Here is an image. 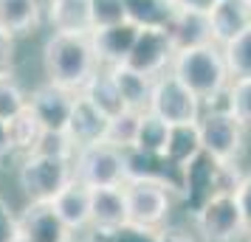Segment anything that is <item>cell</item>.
I'll return each mask as SVG.
<instances>
[{
    "instance_id": "obj_1",
    "label": "cell",
    "mask_w": 251,
    "mask_h": 242,
    "mask_svg": "<svg viewBox=\"0 0 251 242\" xmlns=\"http://www.w3.org/2000/svg\"><path fill=\"white\" fill-rule=\"evenodd\" d=\"M46 70L51 85H59L65 90H82L85 82L96 70V54L91 40L82 34H54L46 43Z\"/></svg>"
},
{
    "instance_id": "obj_2",
    "label": "cell",
    "mask_w": 251,
    "mask_h": 242,
    "mask_svg": "<svg viewBox=\"0 0 251 242\" xmlns=\"http://www.w3.org/2000/svg\"><path fill=\"white\" fill-rule=\"evenodd\" d=\"M172 76L181 82L183 88H189L201 102H215L223 93L228 79L223 51H217L215 43L178 51L172 57Z\"/></svg>"
},
{
    "instance_id": "obj_3",
    "label": "cell",
    "mask_w": 251,
    "mask_h": 242,
    "mask_svg": "<svg viewBox=\"0 0 251 242\" xmlns=\"http://www.w3.org/2000/svg\"><path fill=\"white\" fill-rule=\"evenodd\" d=\"M17 177L20 189L31 197V203H51L74 180V158L28 152Z\"/></svg>"
},
{
    "instance_id": "obj_4",
    "label": "cell",
    "mask_w": 251,
    "mask_h": 242,
    "mask_svg": "<svg viewBox=\"0 0 251 242\" xmlns=\"http://www.w3.org/2000/svg\"><path fill=\"white\" fill-rule=\"evenodd\" d=\"M74 180L88 189L125 183V152L110 144H91L74 152Z\"/></svg>"
},
{
    "instance_id": "obj_5",
    "label": "cell",
    "mask_w": 251,
    "mask_h": 242,
    "mask_svg": "<svg viewBox=\"0 0 251 242\" xmlns=\"http://www.w3.org/2000/svg\"><path fill=\"white\" fill-rule=\"evenodd\" d=\"M150 113H155L170 127L178 124H195L201 118V99L189 88H183L175 76H158L152 82L150 96Z\"/></svg>"
},
{
    "instance_id": "obj_6",
    "label": "cell",
    "mask_w": 251,
    "mask_h": 242,
    "mask_svg": "<svg viewBox=\"0 0 251 242\" xmlns=\"http://www.w3.org/2000/svg\"><path fill=\"white\" fill-rule=\"evenodd\" d=\"M195 225L203 234L206 242H234L246 231L243 214L234 195L217 192L195 211Z\"/></svg>"
},
{
    "instance_id": "obj_7",
    "label": "cell",
    "mask_w": 251,
    "mask_h": 242,
    "mask_svg": "<svg viewBox=\"0 0 251 242\" xmlns=\"http://www.w3.org/2000/svg\"><path fill=\"white\" fill-rule=\"evenodd\" d=\"M201 147L217 163H231L243 147V124L228 110H209L198 118Z\"/></svg>"
},
{
    "instance_id": "obj_8",
    "label": "cell",
    "mask_w": 251,
    "mask_h": 242,
    "mask_svg": "<svg viewBox=\"0 0 251 242\" xmlns=\"http://www.w3.org/2000/svg\"><path fill=\"white\" fill-rule=\"evenodd\" d=\"M127 222L141 228H155L170 211V192L152 180H125Z\"/></svg>"
},
{
    "instance_id": "obj_9",
    "label": "cell",
    "mask_w": 251,
    "mask_h": 242,
    "mask_svg": "<svg viewBox=\"0 0 251 242\" xmlns=\"http://www.w3.org/2000/svg\"><path fill=\"white\" fill-rule=\"evenodd\" d=\"M172 57H175V48H172L170 34L164 28H138L133 51L122 65L152 79V76H161V70L172 62Z\"/></svg>"
},
{
    "instance_id": "obj_10",
    "label": "cell",
    "mask_w": 251,
    "mask_h": 242,
    "mask_svg": "<svg viewBox=\"0 0 251 242\" xmlns=\"http://www.w3.org/2000/svg\"><path fill=\"white\" fill-rule=\"evenodd\" d=\"M74 102L76 96L59 85H43L31 93L28 99V110L37 115L43 132H65L71 121V113H74Z\"/></svg>"
},
{
    "instance_id": "obj_11",
    "label": "cell",
    "mask_w": 251,
    "mask_h": 242,
    "mask_svg": "<svg viewBox=\"0 0 251 242\" xmlns=\"http://www.w3.org/2000/svg\"><path fill=\"white\" fill-rule=\"evenodd\" d=\"M17 234L28 242H71V228L51 203H31L17 217Z\"/></svg>"
},
{
    "instance_id": "obj_12",
    "label": "cell",
    "mask_w": 251,
    "mask_h": 242,
    "mask_svg": "<svg viewBox=\"0 0 251 242\" xmlns=\"http://www.w3.org/2000/svg\"><path fill=\"white\" fill-rule=\"evenodd\" d=\"M136 37H138V25L130 23V20H122V23H116V25L91 31L88 40H91V48H93V54H96V62L122 65L130 57Z\"/></svg>"
},
{
    "instance_id": "obj_13",
    "label": "cell",
    "mask_w": 251,
    "mask_h": 242,
    "mask_svg": "<svg viewBox=\"0 0 251 242\" xmlns=\"http://www.w3.org/2000/svg\"><path fill=\"white\" fill-rule=\"evenodd\" d=\"M127 222L125 186H99L91 189V225L99 234L110 237Z\"/></svg>"
},
{
    "instance_id": "obj_14",
    "label": "cell",
    "mask_w": 251,
    "mask_h": 242,
    "mask_svg": "<svg viewBox=\"0 0 251 242\" xmlns=\"http://www.w3.org/2000/svg\"><path fill=\"white\" fill-rule=\"evenodd\" d=\"M164 31L170 34V43L175 48V54L178 51H186V48H201V45H212L215 43L209 14H201V12L175 9L170 17V23L164 25Z\"/></svg>"
},
{
    "instance_id": "obj_15",
    "label": "cell",
    "mask_w": 251,
    "mask_h": 242,
    "mask_svg": "<svg viewBox=\"0 0 251 242\" xmlns=\"http://www.w3.org/2000/svg\"><path fill=\"white\" fill-rule=\"evenodd\" d=\"M104 127H107V115L102 110H96L85 96H76L74 102V113H71V121L65 127V135L68 141L79 150V147H91V144H99L104 135Z\"/></svg>"
},
{
    "instance_id": "obj_16",
    "label": "cell",
    "mask_w": 251,
    "mask_h": 242,
    "mask_svg": "<svg viewBox=\"0 0 251 242\" xmlns=\"http://www.w3.org/2000/svg\"><path fill=\"white\" fill-rule=\"evenodd\" d=\"M209 23H212L215 43L226 45L228 40H234L246 28H251V6L246 0H220L209 12Z\"/></svg>"
},
{
    "instance_id": "obj_17",
    "label": "cell",
    "mask_w": 251,
    "mask_h": 242,
    "mask_svg": "<svg viewBox=\"0 0 251 242\" xmlns=\"http://www.w3.org/2000/svg\"><path fill=\"white\" fill-rule=\"evenodd\" d=\"M48 17L57 34L91 37V0H48Z\"/></svg>"
},
{
    "instance_id": "obj_18",
    "label": "cell",
    "mask_w": 251,
    "mask_h": 242,
    "mask_svg": "<svg viewBox=\"0 0 251 242\" xmlns=\"http://www.w3.org/2000/svg\"><path fill=\"white\" fill-rule=\"evenodd\" d=\"M51 206H54L59 220H62L71 231H79L91 222V189L82 186L79 180H71V183L51 200Z\"/></svg>"
},
{
    "instance_id": "obj_19",
    "label": "cell",
    "mask_w": 251,
    "mask_h": 242,
    "mask_svg": "<svg viewBox=\"0 0 251 242\" xmlns=\"http://www.w3.org/2000/svg\"><path fill=\"white\" fill-rule=\"evenodd\" d=\"M110 76H113L116 90L125 102V110H136V113L150 110V96H152V79L150 76L127 68V65H110Z\"/></svg>"
},
{
    "instance_id": "obj_20",
    "label": "cell",
    "mask_w": 251,
    "mask_h": 242,
    "mask_svg": "<svg viewBox=\"0 0 251 242\" xmlns=\"http://www.w3.org/2000/svg\"><path fill=\"white\" fill-rule=\"evenodd\" d=\"M82 96H85L96 110H102L107 118L125 110V102H122V96H119V90H116L110 68L107 70H93V76L85 82V88H82Z\"/></svg>"
},
{
    "instance_id": "obj_21",
    "label": "cell",
    "mask_w": 251,
    "mask_h": 242,
    "mask_svg": "<svg viewBox=\"0 0 251 242\" xmlns=\"http://www.w3.org/2000/svg\"><path fill=\"white\" fill-rule=\"evenodd\" d=\"M203 152L201 147V132H198V121L195 124H178L170 127V138H167V150L164 155L170 158L175 166H189V163Z\"/></svg>"
},
{
    "instance_id": "obj_22",
    "label": "cell",
    "mask_w": 251,
    "mask_h": 242,
    "mask_svg": "<svg viewBox=\"0 0 251 242\" xmlns=\"http://www.w3.org/2000/svg\"><path fill=\"white\" fill-rule=\"evenodd\" d=\"M167 138H170V124L161 121L155 113L144 110L138 115V130H136V138H133L130 150L144 152V155H164Z\"/></svg>"
},
{
    "instance_id": "obj_23",
    "label": "cell",
    "mask_w": 251,
    "mask_h": 242,
    "mask_svg": "<svg viewBox=\"0 0 251 242\" xmlns=\"http://www.w3.org/2000/svg\"><path fill=\"white\" fill-rule=\"evenodd\" d=\"M40 20L37 0H0V31L9 37L31 31Z\"/></svg>"
},
{
    "instance_id": "obj_24",
    "label": "cell",
    "mask_w": 251,
    "mask_h": 242,
    "mask_svg": "<svg viewBox=\"0 0 251 242\" xmlns=\"http://www.w3.org/2000/svg\"><path fill=\"white\" fill-rule=\"evenodd\" d=\"M125 6L127 20L138 28H164L175 12L172 0H125Z\"/></svg>"
},
{
    "instance_id": "obj_25",
    "label": "cell",
    "mask_w": 251,
    "mask_h": 242,
    "mask_svg": "<svg viewBox=\"0 0 251 242\" xmlns=\"http://www.w3.org/2000/svg\"><path fill=\"white\" fill-rule=\"evenodd\" d=\"M223 62H226L228 76L234 79H251V28L223 45Z\"/></svg>"
},
{
    "instance_id": "obj_26",
    "label": "cell",
    "mask_w": 251,
    "mask_h": 242,
    "mask_svg": "<svg viewBox=\"0 0 251 242\" xmlns=\"http://www.w3.org/2000/svg\"><path fill=\"white\" fill-rule=\"evenodd\" d=\"M138 115L136 110H122L107 118V127H104L102 144H110L116 150L127 152L133 147V138H136V130H138Z\"/></svg>"
},
{
    "instance_id": "obj_27",
    "label": "cell",
    "mask_w": 251,
    "mask_h": 242,
    "mask_svg": "<svg viewBox=\"0 0 251 242\" xmlns=\"http://www.w3.org/2000/svg\"><path fill=\"white\" fill-rule=\"evenodd\" d=\"M6 127H9V138H12L14 150L34 152L37 141L43 135V127H40V121H37V115L28 110V104H25V110H20V113L14 115L12 121H6Z\"/></svg>"
},
{
    "instance_id": "obj_28",
    "label": "cell",
    "mask_w": 251,
    "mask_h": 242,
    "mask_svg": "<svg viewBox=\"0 0 251 242\" xmlns=\"http://www.w3.org/2000/svg\"><path fill=\"white\" fill-rule=\"evenodd\" d=\"M228 113L237 118L243 127H251V79H234L228 88Z\"/></svg>"
},
{
    "instance_id": "obj_29",
    "label": "cell",
    "mask_w": 251,
    "mask_h": 242,
    "mask_svg": "<svg viewBox=\"0 0 251 242\" xmlns=\"http://www.w3.org/2000/svg\"><path fill=\"white\" fill-rule=\"evenodd\" d=\"M28 99L12 76H0V121H12L14 115L25 110Z\"/></svg>"
},
{
    "instance_id": "obj_30",
    "label": "cell",
    "mask_w": 251,
    "mask_h": 242,
    "mask_svg": "<svg viewBox=\"0 0 251 242\" xmlns=\"http://www.w3.org/2000/svg\"><path fill=\"white\" fill-rule=\"evenodd\" d=\"M127 20V6L125 0H91V23L96 28H107Z\"/></svg>"
},
{
    "instance_id": "obj_31",
    "label": "cell",
    "mask_w": 251,
    "mask_h": 242,
    "mask_svg": "<svg viewBox=\"0 0 251 242\" xmlns=\"http://www.w3.org/2000/svg\"><path fill=\"white\" fill-rule=\"evenodd\" d=\"M155 228H141V225H130L125 222L119 231H113L104 242H155Z\"/></svg>"
},
{
    "instance_id": "obj_32",
    "label": "cell",
    "mask_w": 251,
    "mask_h": 242,
    "mask_svg": "<svg viewBox=\"0 0 251 242\" xmlns=\"http://www.w3.org/2000/svg\"><path fill=\"white\" fill-rule=\"evenodd\" d=\"M234 200H237V206H240V214H243L246 231L251 234V175L240 180V186L234 189Z\"/></svg>"
},
{
    "instance_id": "obj_33",
    "label": "cell",
    "mask_w": 251,
    "mask_h": 242,
    "mask_svg": "<svg viewBox=\"0 0 251 242\" xmlns=\"http://www.w3.org/2000/svg\"><path fill=\"white\" fill-rule=\"evenodd\" d=\"M17 237V220L9 211V203L0 195V242H12Z\"/></svg>"
},
{
    "instance_id": "obj_34",
    "label": "cell",
    "mask_w": 251,
    "mask_h": 242,
    "mask_svg": "<svg viewBox=\"0 0 251 242\" xmlns=\"http://www.w3.org/2000/svg\"><path fill=\"white\" fill-rule=\"evenodd\" d=\"M12 37L6 31H0V76H12V62H14V54H12Z\"/></svg>"
},
{
    "instance_id": "obj_35",
    "label": "cell",
    "mask_w": 251,
    "mask_h": 242,
    "mask_svg": "<svg viewBox=\"0 0 251 242\" xmlns=\"http://www.w3.org/2000/svg\"><path fill=\"white\" fill-rule=\"evenodd\" d=\"M175 9H186V12H201V14H209L215 9L220 0H172Z\"/></svg>"
},
{
    "instance_id": "obj_36",
    "label": "cell",
    "mask_w": 251,
    "mask_h": 242,
    "mask_svg": "<svg viewBox=\"0 0 251 242\" xmlns=\"http://www.w3.org/2000/svg\"><path fill=\"white\" fill-rule=\"evenodd\" d=\"M155 242H192V237H186V234H181L175 228H164L155 234Z\"/></svg>"
},
{
    "instance_id": "obj_37",
    "label": "cell",
    "mask_w": 251,
    "mask_h": 242,
    "mask_svg": "<svg viewBox=\"0 0 251 242\" xmlns=\"http://www.w3.org/2000/svg\"><path fill=\"white\" fill-rule=\"evenodd\" d=\"M9 152H14L12 138H9V127H6V121H0V161H3Z\"/></svg>"
},
{
    "instance_id": "obj_38",
    "label": "cell",
    "mask_w": 251,
    "mask_h": 242,
    "mask_svg": "<svg viewBox=\"0 0 251 242\" xmlns=\"http://www.w3.org/2000/svg\"><path fill=\"white\" fill-rule=\"evenodd\" d=\"M12 242H28V240H23V237H20V234H17V237H14Z\"/></svg>"
},
{
    "instance_id": "obj_39",
    "label": "cell",
    "mask_w": 251,
    "mask_h": 242,
    "mask_svg": "<svg viewBox=\"0 0 251 242\" xmlns=\"http://www.w3.org/2000/svg\"><path fill=\"white\" fill-rule=\"evenodd\" d=\"M246 3H249V6H251V0H246Z\"/></svg>"
},
{
    "instance_id": "obj_40",
    "label": "cell",
    "mask_w": 251,
    "mask_h": 242,
    "mask_svg": "<svg viewBox=\"0 0 251 242\" xmlns=\"http://www.w3.org/2000/svg\"><path fill=\"white\" fill-rule=\"evenodd\" d=\"M71 242H74V240H71Z\"/></svg>"
}]
</instances>
